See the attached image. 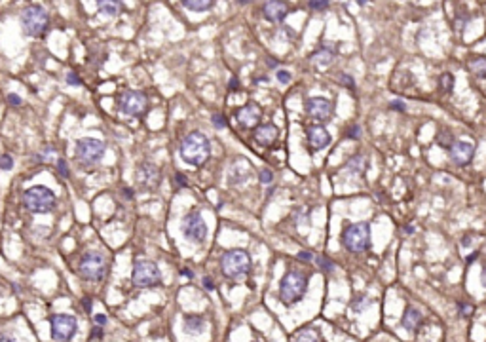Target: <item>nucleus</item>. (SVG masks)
<instances>
[{
	"instance_id": "4c0bfd02",
	"label": "nucleus",
	"mask_w": 486,
	"mask_h": 342,
	"mask_svg": "<svg viewBox=\"0 0 486 342\" xmlns=\"http://www.w3.org/2000/svg\"><path fill=\"white\" fill-rule=\"evenodd\" d=\"M93 321H95V325L105 327V325H107V316H105V314H97V316H93Z\"/></svg>"
},
{
	"instance_id": "c85d7f7f",
	"label": "nucleus",
	"mask_w": 486,
	"mask_h": 342,
	"mask_svg": "<svg viewBox=\"0 0 486 342\" xmlns=\"http://www.w3.org/2000/svg\"><path fill=\"white\" fill-rule=\"evenodd\" d=\"M317 264H319L323 270H327V272H332V270H334L332 261L331 259H327V257H323V255H319V257H317Z\"/></svg>"
},
{
	"instance_id": "393cba45",
	"label": "nucleus",
	"mask_w": 486,
	"mask_h": 342,
	"mask_svg": "<svg viewBox=\"0 0 486 342\" xmlns=\"http://www.w3.org/2000/svg\"><path fill=\"white\" fill-rule=\"evenodd\" d=\"M182 2V6L186 8V10H190V12H207V10H211L213 8V2L215 0H180Z\"/></svg>"
},
{
	"instance_id": "f3484780",
	"label": "nucleus",
	"mask_w": 486,
	"mask_h": 342,
	"mask_svg": "<svg viewBox=\"0 0 486 342\" xmlns=\"http://www.w3.org/2000/svg\"><path fill=\"white\" fill-rule=\"evenodd\" d=\"M306 139H308L309 150L317 152V150H323L331 143V133L323 126H308L306 128Z\"/></svg>"
},
{
	"instance_id": "58836bf2",
	"label": "nucleus",
	"mask_w": 486,
	"mask_h": 342,
	"mask_svg": "<svg viewBox=\"0 0 486 342\" xmlns=\"http://www.w3.org/2000/svg\"><path fill=\"white\" fill-rule=\"evenodd\" d=\"M460 314L462 316H471L473 314V306L471 304H460Z\"/></svg>"
},
{
	"instance_id": "c756f323",
	"label": "nucleus",
	"mask_w": 486,
	"mask_h": 342,
	"mask_svg": "<svg viewBox=\"0 0 486 342\" xmlns=\"http://www.w3.org/2000/svg\"><path fill=\"white\" fill-rule=\"evenodd\" d=\"M14 167V160L10 154H4V156H0V169H4V171H10Z\"/></svg>"
},
{
	"instance_id": "37998d69",
	"label": "nucleus",
	"mask_w": 486,
	"mask_h": 342,
	"mask_svg": "<svg viewBox=\"0 0 486 342\" xmlns=\"http://www.w3.org/2000/svg\"><path fill=\"white\" fill-rule=\"evenodd\" d=\"M359 133H361V130H359V126H354L350 131H348V135L350 137H359Z\"/></svg>"
},
{
	"instance_id": "e433bc0d",
	"label": "nucleus",
	"mask_w": 486,
	"mask_h": 342,
	"mask_svg": "<svg viewBox=\"0 0 486 342\" xmlns=\"http://www.w3.org/2000/svg\"><path fill=\"white\" fill-rule=\"evenodd\" d=\"M8 103H10V105H14V107H19V105L23 103V99L19 97V95H16V93H10V95H8Z\"/></svg>"
},
{
	"instance_id": "9d476101",
	"label": "nucleus",
	"mask_w": 486,
	"mask_h": 342,
	"mask_svg": "<svg viewBox=\"0 0 486 342\" xmlns=\"http://www.w3.org/2000/svg\"><path fill=\"white\" fill-rule=\"evenodd\" d=\"M116 105H118V111L122 114H128V116H141L145 114L146 111V95L143 91H124L118 99H116Z\"/></svg>"
},
{
	"instance_id": "f8f14e48",
	"label": "nucleus",
	"mask_w": 486,
	"mask_h": 342,
	"mask_svg": "<svg viewBox=\"0 0 486 342\" xmlns=\"http://www.w3.org/2000/svg\"><path fill=\"white\" fill-rule=\"evenodd\" d=\"M78 331V323L74 316L57 314L51 318V337L57 342H68Z\"/></svg>"
},
{
	"instance_id": "7ed1b4c3",
	"label": "nucleus",
	"mask_w": 486,
	"mask_h": 342,
	"mask_svg": "<svg viewBox=\"0 0 486 342\" xmlns=\"http://www.w3.org/2000/svg\"><path fill=\"white\" fill-rule=\"evenodd\" d=\"M23 204L31 213H49L57 204V196L51 188H48L44 184H36L25 190Z\"/></svg>"
},
{
	"instance_id": "1a4fd4ad",
	"label": "nucleus",
	"mask_w": 486,
	"mask_h": 342,
	"mask_svg": "<svg viewBox=\"0 0 486 342\" xmlns=\"http://www.w3.org/2000/svg\"><path fill=\"white\" fill-rule=\"evenodd\" d=\"M131 281L135 287H141V289L156 287L162 281V272H160L158 264L152 261H139L133 266Z\"/></svg>"
},
{
	"instance_id": "a878e982",
	"label": "nucleus",
	"mask_w": 486,
	"mask_h": 342,
	"mask_svg": "<svg viewBox=\"0 0 486 342\" xmlns=\"http://www.w3.org/2000/svg\"><path fill=\"white\" fill-rule=\"evenodd\" d=\"M292 342H319V337H317V333L313 329H300L294 335Z\"/></svg>"
},
{
	"instance_id": "aec40b11",
	"label": "nucleus",
	"mask_w": 486,
	"mask_h": 342,
	"mask_svg": "<svg viewBox=\"0 0 486 342\" xmlns=\"http://www.w3.org/2000/svg\"><path fill=\"white\" fill-rule=\"evenodd\" d=\"M95 2H97V10L107 17L120 16V12L124 8V0H95Z\"/></svg>"
},
{
	"instance_id": "5701e85b",
	"label": "nucleus",
	"mask_w": 486,
	"mask_h": 342,
	"mask_svg": "<svg viewBox=\"0 0 486 342\" xmlns=\"http://www.w3.org/2000/svg\"><path fill=\"white\" fill-rule=\"evenodd\" d=\"M332 59H334V51L329 49V48H319L315 53H311V55H309V61H313L317 67L331 65Z\"/></svg>"
},
{
	"instance_id": "39448f33",
	"label": "nucleus",
	"mask_w": 486,
	"mask_h": 342,
	"mask_svg": "<svg viewBox=\"0 0 486 342\" xmlns=\"http://www.w3.org/2000/svg\"><path fill=\"white\" fill-rule=\"evenodd\" d=\"M19 21H21L23 33L27 36H42L49 25V16L46 12L42 6H27L25 10L21 12L19 16Z\"/></svg>"
},
{
	"instance_id": "79ce46f5",
	"label": "nucleus",
	"mask_w": 486,
	"mask_h": 342,
	"mask_svg": "<svg viewBox=\"0 0 486 342\" xmlns=\"http://www.w3.org/2000/svg\"><path fill=\"white\" fill-rule=\"evenodd\" d=\"M91 337H95L97 341H99V339L103 337V331H101V327H99V325H97V327H93V331H91Z\"/></svg>"
},
{
	"instance_id": "4be33fe9",
	"label": "nucleus",
	"mask_w": 486,
	"mask_h": 342,
	"mask_svg": "<svg viewBox=\"0 0 486 342\" xmlns=\"http://www.w3.org/2000/svg\"><path fill=\"white\" fill-rule=\"evenodd\" d=\"M467 67H469L473 76L485 78L486 80V55H475V57H471L467 61Z\"/></svg>"
},
{
	"instance_id": "f03ea898",
	"label": "nucleus",
	"mask_w": 486,
	"mask_h": 342,
	"mask_svg": "<svg viewBox=\"0 0 486 342\" xmlns=\"http://www.w3.org/2000/svg\"><path fill=\"white\" fill-rule=\"evenodd\" d=\"M78 272L86 281H103L109 274V259L101 251H88L78 262Z\"/></svg>"
},
{
	"instance_id": "6e6552de",
	"label": "nucleus",
	"mask_w": 486,
	"mask_h": 342,
	"mask_svg": "<svg viewBox=\"0 0 486 342\" xmlns=\"http://www.w3.org/2000/svg\"><path fill=\"white\" fill-rule=\"evenodd\" d=\"M371 242V228L367 223H355L344 228L342 232V244L352 253H363L369 249Z\"/></svg>"
},
{
	"instance_id": "2f4dec72",
	"label": "nucleus",
	"mask_w": 486,
	"mask_h": 342,
	"mask_svg": "<svg viewBox=\"0 0 486 342\" xmlns=\"http://www.w3.org/2000/svg\"><path fill=\"white\" fill-rule=\"evenodd\" d=\"M211 122H213V126L219 128V130H222V128L228 126V122H226V118H224L222 114H213V116H211Z\"/></svg>"
},
{
	"instance_id": "09e8293b",
	"label": "nucleus",
	"mask_w": 486,
	"mask_h": 342,
	"mask_svg": "<svg viewBox=\"0 0 486 342\" xmlns=\"http://www.w3.org/2000/svg\"><path fill=\"white\" fill-rule=\"evenodd\" d=\"M180 274H182V276H186V277H194L192 270H188V268H182V270H180Z\"/></svg>"
},
{
	"instance_id": "3c124183",
	"label": "nucleus",
	"mask_w": 486,
	"mask_h": 342,
	"mask_svg": "<svg viewBox=\"0 0 486 342\" xmlns=\"http://www.w3.org/2000/svg\"><path fill=\"white\" fill-rule=\"evenodd\" d=\"M483 285L486 287V268L483 270Z\"/></svg>"
},
{
	"instance_id": "ea45409f",
	"label": "nucleus",
	"mask_w": 486,
	"mask_h": 342,
	"mask_svg": "<svg viewBox=\"0 0 486 342\" xmlns=\"http://www.w3.org/2000/svg\"><path fill=\"white\" fill-rule=\"evenodd\" d=\"M389 109H397V111H405V109H406V105H405L403 101H391V103H389Z\"/></svg>"
},
{
	"instance_id": "cd10ccee",
	"label": "nucleus",
	"mask_w": 486,
	"mask_h": 342,
	"mask_svg": "<svg viewBox=\"0 0 486 342\" xmlns=\"http://www.w3.org/2000/svg\"><path fill=\"white\" fill-rule=\"evenodd\" d=\"M329 6V0H308V8L311 12H323L327 10Z\"/></svg>"
},
{
	"instance_id": "6ab92c4d",
	"label": "nucleus",
	"mask_w": 486,
	"mask_h": 342,
	"mask_svg": "<svg viewBox=\"0 0 486 342\" xmlns=\"http://www.w3.org/2000/svg\"><path fill=\"white\" fill-rule=\"evenodd\" d=\"M277 135H279V131H277V128L274 124H264V126L255 128V141L260 147H266V148L274 147V143L277 141Z\"/></svg>"
},
{
	"instance_id": "8fccbe9b",
	"label": "nucleus",
	"mask_w": 486,
	"mask_h": 342,
	"mask_svg": "<svg viewBox=\"0 0 486 342\" xmlns=\"http://www.w3.org/2000/svg\"><path fill=\"white\" fill-rule=\"evenodd\" d=\"M238 88H240V82H238V80L234 78V80L230 82V90H238Z\"/></svg>"
},
{
	"instance_id": "a211bd4d",
	"label": "nucleus",
	"mask_w": 486,
	"mask_h": 342,
	"mask_svg": "<svg viewBox=\"0 0 486 342\" xmlns=\"http://www.w3.org/2000/svg\"><path fill=\"white\" fill-rule=\"evenodd\" d=\"M289 10L291 8L285 0H268L262 6V16L270 23H279L289 16Z\"/></svg>"
},
{
	"instance_id": "423d86ee",
	"label": "nucleus",
	"mask_w": 486,
	"mask_h": 342,
	"mask_svg": "<svg viewBox=\"0 0 486 342\" xmlns=\"http://www.w3.org/2000/svg\"><path fill=\"white\" fill-rule=\"evenodd\" d=\"M306 287H308V277H306L302 272H298V270H291V272L285 274V277L281 279V285H279V298H281L285 304H294V302H298V300L304 296Z\"/></svg>"
},
{
	"instance_id": "49530a36",
	"label": "nucleus",
	"mask_w": 486,
	"mask_h": 342,
	"mask_svg": "<svg viewBox=\"0 0 486 342\" xmlns=\"http://www.w3.org/2000/svg\"><path fill=\"white\" fill-rule=\"evenodd\" d=\"M298 257L304 259V261H311V253H304V251H302V253H298Z\"/></svg>"
},
{
	"instance_id": "72a5a7b5",
	"label": "nucleus",
	"mask_w": 486,
	"mask_h": 342,
	"mask_svg": "<svg viewBox=\"0 0 486 342\" xmlns=\"http://www.w3.org/2000/svg\"><path fill=\"white\" fill-rule=\"evenodd\" d=\"M57 169H59V175L61 177H68V165H66V162L63 158H59L57 160Z\"/></svg>"
},
{
	"instance_id": "c03bdc74",
	"label": "nucleus",
	"mask_w": 486,
	"mask_h": 342,
	"mask_svg": "<svg viewBox=\"0 0 486 342\" xmlns=\"http://www.w3.org/2000/svg\"><path fill=\"white\" fill-rule=\"evenodd\" d=\"M91 304H93L91 298H84V310H86V312H91Z\"/></svg>"
},
{
	"instance_id": "f257e3e1",
	"label": "nucleus",
	"mask_w": 486,
	"mask_h": 342,
	"mask_svg": "<svg viewBox=\"0 0 486 342\" xmlns=\"http://www.w3.org/2000/svg\"><path fill=\"white\" fill-rule=\"evenodd\" d=\"M178 152H180V158L184 160L188 165L199 167L211 156V143L201 131H190L180 141Z\"/></svg>"
},
{
	"instance_id": "c9c22d12",
	"label": "nucleus",
	"mask_w": 486,
	"mask_h": 342,
	"mask_svg": "<svg viewBox=\"0 0 486 342\" xmlns=\"http://www.w3.org/2000/svg\"><path fill=\"white\" fill-rule=\"evenodd\" d=\"M272 181H274V173H272L270 169H262V171H260V182L270 184Z\"/></svg>"
},
{
	"instance_id": "20e7f679",
	"label": "nucleus",
	"mask_w": 486,
	"mask_h": 342,
	"mask_svg": "<svg viewBox=\"0 0 486 342\" xmlns=\"http://www.w3.org/2000/svg\"><path fill=\"white\" fill-rule=\"evenodd\" d=\"M105 150H107L105 141H101L97 137H82V139L76 141L74 156L78 158V162L82 165L91 167V165H95V163H99L103 160Z\"/></svg>"
},
{
	"instance_id": "bb28decb",
	"label": "nucleus",
	"mask_w": 486,
	"mask_h": 342,
	"mask_svg": "<svg viewBox=\"0 0 486 342\" xmlns=\"http://www.w3.org/2000/svg\"><path fill=\"white\" fill-rule=\"evenodd\" d=\"M441 90L442 91H452L454 90V74H450V72H444L441 76Z\"/></svg>"
},
{
	"instance_id": "7c9ffc66",
	"label": "nucleus",
	"mask_w": 486,
	"mask_h": 342,
	"mask_svg": "<svg viewBox=\"0 0 486 342\" xmlns=\"http://www.w3.org/2000/svg\"><path fill=\"white\" fill-rule=\"evenodd\" d=\"M275 76H277V80H279L281 84H289V82L292 80V74H291L289 70H285V68H279V70L275 72Z\"/></svg>"
},
{
	"instance_id": "a18cd8bd",
	"label": "nucleus",
	"mask_w": 486,
	"mask_h": 342,
	"mask_svg": "<svg viewBox=\"0 0 486 342\" xmlns=\"http://www.w3.org/2000/svg\"><path fill=\"white\" fill-rule=\"evenodd\" d=\"M203 285H205L207 289H213V287H215V285H213V281H211L209 277H203Z\"/></svg>"
},
{
	"instance_id": "de8ad7c7",
	"label": "nucleus",
	"mask_w": 486,
	"mask_h": 342,
	"mask_svg": "<svg viewBox=\"0 0 486 342\" xmlns=\"http://www.w3.org/2000/svg\"><path fill=\"white\" fill-rule=\"evenodd\" d=\"M0 342H16L10 335H0Z\"/></svg>"
},
{
	"instance_id": "473e14b6",
	"label": "nucleus",
	"mask_w": 486,
	"mask_h": 342,
	"mask_svg": "<svg viewBox=\"0 0 486 342\" xmlns=\"http://www.w3.org/2000/svg\"><path fill=\"white\" fill-rule=\"evenodd\" d=\"M66 84L68 86H82V80H80V76L76 74V72H66Z\"/></svg>"
},
{
	"instance_id": "603ef678",
	"label": "nucleus",
	"mask_w": 486,
	"mask_h": 342,
	"mask_svg": "<svg viewBox=\"0 0 486 342\" xmlns=\"http://www.w3.org/2000/svg\"><path fill=\"white\" fill-rule=\"evenodd\" d=\"M365 2H367V0H357V4H365Z\"/></svg>"
},
{
	"instance_id": "a19ab883",
	"label": "nucleus",
	"mask_w": 486,
	"mask_h": 342,
	"mask_svg": "<svg viewBox=\"0 0 486 342\" xmlns=\"http://www.w3.org/2000/svg\"><path fill=\"white\" fill-rule=\"evenodd\" d=\"M175 181H177L178 186H186V177H184L182 173H177V175H175Z\"/></svg>"
},
{
	"instance_id": "0eeeda50",
	"label": "nucleus",
	"mask_w": 486,
	"mask_h": 342,
	"mask_svg": "<svg viewBox=\"0 0 486 342\" xmlns=\"http://www.w3.org/2000/svg\"><path fill=\"white\" fill-rule=\"evenodd\" d=\"M221 268L222 274L230 279H238L247 276L251 270V257L247 255V251L243 249H230L222 255L221 259Z\"/></svg>"
},
{
	"instance_id": "9b49d317",
	"label": "nucleus",
	"mask_w": 486,
	"mask_h": 342,
	"mask_svg": "<svg viewBox=\"0 0 486 342\" xmlns=\"http://www.w3.org/2000/svg\"><path fill=\"white\" fill-rule=\"evenodd\" d=\"M182 234L188 242L192 244H203L207 238V225L203 221V217L199 215L198 211H190L184 219H182Z\"/></svg>"
},
{
	"instance_id": "b1692460",
	"label": "nucleus",
	"mask_w": 486,
	"mask_h": 342,
	"mask_svg": "<svg viewBox=\"0 0 486 342\" xmlns=\"http://www.w3.org/2000/svg\"><path fill=\"white\" fill-rule=\"evenodd\" d=\"M205 329V321L203 318H199V316H188V318H184V331L186 333H190V335H198Z\"/></svg>"
},
{
	"instance_id": "f704fd0d",
	"label": "nucleus",
	"mask_w": 486,
	"mask_h": 342,
	"mask_svg": "<svg viewBox=\"0 0 486 342\" xmlns=\"http://www.w3.org/2000/svg\"><path fill=\"white\" fill-rule=\"evenodd\" d=\"M340 84H344V86H346V88H350V90H354L355 88L354 78H352L350 74H342V76H340Z\"/></svg>"
},
{
	"instance_id": "2eb2a0df",
	"label": "nucleus",
	"mask_w": 486,
	"mask_h": 342,
	"mask_svg": "<svg viewBox=\"0 0 486 342\" xmlns=\"http://www.w3.org/2000/svg\"><path fill=\"white\" fill-rule=\"evenodd\" d=\"M260 118H262V111H260V107L257 103H247V105H243L242 109H238V113H236V120L242 124L243 128H249V130H255L259 126Z\"/></svg>"
},
{
	"instance_id": "412c9836",
	"label": "nucleus",
	"mask_w": 486,
	"mask_h": 342,
	"mask_svg": "<svg viewBox=\"0 0 486 342\" xmlns=\"http://www.w3.org/2000/svg\"><path fill=\"white\" fill-rule=\"evenodd\" d=\"M421 323V314L416 310V308H406L405 316H403V327L408 331V333H416L418 327Z\"/></svg>"
},
{
	"instance_id": "864d4df0",
	"label": "nucleus",
	"mask_w": 486,
	"mask_h": 342,
	"mask_svg": "<svg viewBox=\"0 0 486 342\" xmlns=\"http://www.w3.org/2000/svg\"><path fill=\"white\" fill-rule=\"evenodd\" d=\"M240 2H242V4H247V2H249V0H240Z\"/></svg>"
},
{
	"instance_id": "4468645a",
	"label": "nucleus",
	"mask_w": 486,
	"mask_h": 342,
	"mask_svg": "<svg viewBox=\"0 0 486 342\" xmlns=\"http://www.w3.org/2000/svg\"><path fill=\"white\" fill-rule=\"evenodd\" d=\"M304 107H306V114L311 120H317V122H329L332 118V113H334V105L329 99H323V97H308Z\"/></svg>"
},
{
	"instance_id": "dca6fc26",
	"label": "nucleus",
	"mask_w": 486,
	"mask_h": 342,
	"mask_svg": "<svg viewBox=\"0 0 486 342\" xmlns=\"http://www.w3.org/2000/svg\"><path fill=\"white\" fill-rule=\"evenodd\" d=\"M448 152H450V160H452L454 163H458V165H467V163L473 160V156H475V147H473L471 143H467V141H454V143L450 145Z\"/></svg>"
},
{
	"instance_id": "ddd939ff",
	"label": "nucleus",
	"mask_w": 486,
	"mask_h": 342,
	"mask_svg": "<svg viewBox=\"0 0 486 342\" xmlns=\"http://www.w3.org/2000/svg\"><path fill=\"white\" fill-rule=\"evenodd\" d=\"M135 181L143 190H154L162 182V173H160L156 163L143 162V163H139V167L135 171Z\"/></svg>"
}]
</instances>
